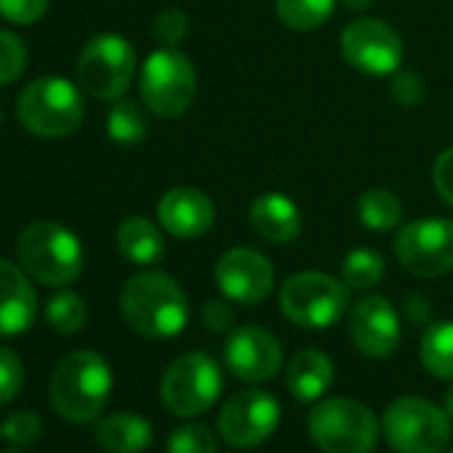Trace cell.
<instances>
[{"label":"cell","mask_w":453,"mask_h":453,"mask_svg":"<svg viewBox=\"0 0 453 453\" xmlns=\"http://www.w3.org/2000/svg\"><path fill=\"white\" fill-rule=\"evenodd\" d=\"M280 403L265 389L233 395L219 413V434L233 448H254L270 440L280 424Z\"/></svg>","instance_id":"13"},{"label":"cell","mask_w":453,"mask_h":453,"mask_svg":"<svg viewBox=\"0 0 453 453\" xmlns=\"http://www.w3.org/2000/svg\"><path fill=\"white\" fill-rule=\"evenodd\" d=\"M432 181H434V189L442 197V203H448L453 208V147H448L437 155L434 168H432Z\"/></svg>","instance_id":"36"},{"label":"cell","mask_w":453,"mask_h":453,"mask_svg":"<svg viewBox=\"0 0 453 453\" xmlns=\"http://www.w3.org/2000/svg\"><path fill=\"white\" fill-rule=\"evenodd\" d=\"M403 315L408 318V323L413 326H426L432 320V304L426 296L421 294H408L403 299Z\"/></svg>","instance_id":"38"},{"label":"cell","mask_w":453,"mask_h":453,"mask_svg":"<svg viewBox=\"0 0 453 453\" xmlns=\"http://www.w3.org/2000/svg\"><path fill=\"white\" fill-rule=\"evenodd\" d=\"M152 424L139 413H112L96 424V442L107 453H142L152 442Z\"/></svg>","instance_id":"21"},{"label":"cell","mask_w":453,"mask_h":453,"mask_svg":"<svg viewBox=\"0 0 453 453\" xmlns=\"http://www.w3.org/2000/svg\"><path fill=\"white\" fill-rule=\"evenodd\" d=\"M0 434L4 440L14 442V445H35L43 434V418L33 411H14L12 416H6L4 426H0Z\"/></svg>","instance_id":"30"},{"label":"cell","mask_w":453,"mask_h":453,"mask_svg":"<svg viewBox=\"0 0 453 453\" xmlns=\"http://www.w3.org/2000/svg\"><path fill=\"white\" fill-rule=\"evenodd\" d=\"M107 134L118 144H139L147 136L144 112L134 102H118L107 115Z\"/></svg>","instance_id":"28"},{"label":"cell","mask_w":453,"mask_h":453,"mask_svg":"<svg viewBox=\"0 0 453 453\" xmlns=\"http://www.w3.org/2000/svg\"><path fill=\"white\" fill-rule=\"evenodd\" d=\"M38 312V296L30 275L17 265L0 259V339L22 336Z\"/></svg>","instance_id":"18"},{"label":"cell","mask_w":453,"mask_h":453,"mask_svg":"<svg viewBox=\"0 0 453 453\" xmlns=\"http://www.w3.org/2000/svg\"><path fill=\"white\" fill-rule=\"evenodd\" d=\"M19 120L46 139L70 136L83 123V96L65 78H38L19 96Z\"/></svg>","instance_id":"7"},{"label":"cell","mask_w":453,"mask_h":453,"mask_svg":"<svg viewBox=\"0 0 453 453\" xmlns=\"http://www.w3.org/2000/svg\"><path fill=\"white\" fill-rule=\"evenodd\" d=\"M339 43L349 67L371 78H387L403 67V38L381 19H355L344 27Z\"/></svg>","instance_id":"12"},{"label":"cell","mask_w":453,"mask_h":453,"mask_svg":"<svg viewBox=\"0 0 453 453\" xmlns=\"http://www.w3.org/2000/svg\"><path fill=\"white\" fill-rule=\"evenodd\" d=\"M286 384L299 403H318L334 384V363L320 349H299L286 365Z\"/></svg>","instance_id":"20"},{"label":"cell","mask_w":453,"mask_h":453,"mask_svg":"<svg viewBox=\"0 0 453 453\" xmlns=\"http://www.w3.org/2000/svg\"><path fill=\"white\" fill-rule=\"evenodd\" d=\"M219 395H221V371L216 360L205 352H187L176 357L160 379L163 405L181 418L205 413Z\"/></svg>","instance_id":"10"},{"label":"cell","mask_w":453,"mask_h":453,"mask_svg":"<svg viewBox=\"0 0 453 453\" xmlns=\"http://www.w3.org/2000/svg\"><path fill=\"white\" fill-rule=\"evenodd\" d=\"M6 453H19V450H6Z\"/></svg>","instance_id":"41"},{"label":"cell","mask_w":453,"mask_h":453,"mask_svg":"<svg viewBox=\"0 0 453 453\" xmlns=\"http://www.w3.org/2000/svg\"><path fill=\"white\" fill-rule=\"evenodd\" d=\"M357 221L373 233H389L403 221V205L389 189H365L357 200Z\"/></svg>","instance_id":"23"},{"label":"cell","mask_w":453,"mask_h":453,"mask_svg":"<svg viewBox=\"0 0 453 453\" xmlns=\"http://www.w3.org/2000/svg\"><path fill=\"white\" fill-rule=\"evenodd\" d=\"M349 336L368 357H389L400 344V315L387 296H363L349 312Z\"/></svg>","instance_id":"16"},{"label":"cell","mask_w":453,"mask_h":453,"mask_svg":"<svg viewBox=\"0 0 453 453\" xmlns=\"http://www.w3.org/2000/svg\"><path fill=\"white\" fill-rule=\"evenodd\" d=\"M136 73V54L120 35L104 33L91 38L78 57V83L102 102L120 99Z\"/></svg>","instance_id":"9"},{"label":"cell","mask_w":453,"mask_h":453,"mask_svg":"<svg viewBox=\"0 0 453 453\" xmlns=\"http://www.w3.org/2000/svg\"><path fill=\"white\" fill-rule=\"evenodd\" d=\"M392 99L400 107H416L424 99V83L413 70H397L392 75V88H389Z\"/></svg>","instance_id":"35"},{"label":"cell","mask_w":453,"mask_h":453,"mask_svg":"<svg viewBox=\"0 0 453 453\" xmlns=\"http://www.w3.org/2000/svg\"><path fill=\"white\" fill-rule=\"evenodd\" d=\"M445 411H448V416L453 418V384H450L448 392H445Z\"/></svg>","instance_id":"40"},{"label":"cell","mask_w":453,"mask_h":453,"mask_svg":"<svg viewBox=\"0 0 453 453\" xmlns=\"http://www.w3.org/2000/svg\"><path fill=\"white\" fill-rule=\"evenodd\" d=\"M112 392V368L99 352H70L51 376L49 397L54 411L70 424H91L104 411Z\"/></svg>","instance_id":"2"},{"label":"cell","mask_w":453,"mask_h":453,"mask_svg":"<svg viewBox=\"0 0 453 453\" xmlns=\"http://www.w3.org/2000/svg\"><path fill=\"white\" fill-rule=\"evenodd\" d=\"M0 118H4V112H0Z\"/></svg>","instance_id":"42"},{"label":"cell","mask_w":453,"mask_h":453,"mask_svg":"<svg viewBox=\"0 0 453 453\" xmlns=\"http://www.w3.org/2000/svg\"><path fill=\"white\" fill-rule=\"evenodd\" d=\"M421 363L434 379H453V320L432 323L421 336Z\"/></svg>","instance_id":"24"},{"label":"cell","mask_w":453,"mask_h":453,"mask_svg":"<svg viewBox=\"0 0 453 453\" xmlns=\"http://www.w3.org/2000/svg\"><path fill=\"white\" fill-rule=\"evenodd\" d=\"M152 33L163 46L176 49L189 33V19H187V14L181 9H165V12L157 14V19L152 25Z\"/></svg>","instance_id":"33"},{"label":"cell","mask_w":453,"mask_h":453,"mask_svg":"<svg viewBox=\"0 0 453 453\" xmlns=\"http://www.w3.org/2000/svg\"><path fill=\"white\" fill-rule=\"evenodd\" d=\"M27 65V49L25 43L9 33V30H0V86H9L14 83Z\"/></svg>","instance_id":"31"},{"label":"cell","mask_w":453,"mask_h":453,"mask_svg":"<svg viewBox=\"0 0 453 453\" xmlns=\"http://www.w3.org/2000/svg\"><path fill=\"white\" fill-rule=\"evenodd\" d=\"M46 320L57 334H65V336L78 334L88 320L86 302L73 291H62V294L51 296V302L46 307Z\"/></svg>","instance_id":"27"},{"label":"cell","mask_w":453,"mask_h":453,"mask_svg":"<svg viewBox=\"0 0 453 453\" xmlns=\"http://www.w3.org/2000/svg\"><path fill=\"white\" fill-rule=\"evenodd\" d=\"M200 315H203L205 328H211L216 334H230L235 328V312H233L230 304L221 302V299H208L203 304V312Z\"/></svg>","instance_id":"37"},{"label":"cell","mask_w":453,"mask_h":453,"mask_svg":"<svg viewBox=\"0 0 453 453\" xmlns=\"http://www.w3.org/2000/svg\"><path fill=\"white\" fill-rule=\"evenodd\" d=\"M395 257L416 278H440L453 270V221L426 216L408 221L395 238Z\"/></svg>","instance_id":"11"},{"label":"cell","mask_w":453,"mask_h":453,"mask_svg":"<svg viewBox=\"0 0 453 453\" xmlns=\"http://www.w3.org/2000/svg\"><path fill=\"white\" fill-rule=\"evenodd\" d=\"M49 0H0V17L14 25H35L43 19Z\"/></svg>","instance_id":"34"},{"label":"cell","mask_w":453,"mask_h":453,"mask_svg":"<svg viewBox=\"0 0 453 453\" xmlns=\"http://www.w3.org/2000/svg\"><path fill=\"white\" fill-rule=\"evenodd\" d=\"M224 363L243 381H270L283 365V347L267 328L241 326L226 336Z\"/></svg>","instance_id":"15"},{"label":"cell","mask_w":453,"mask_h":453,"mask_svg":"<svg viewBox=\"0 0 453 453\" xmlns=\"http://www.w3.org/2000/svg\"><path fill=\"white\" fill-rule=\"evenodd\" d=\"M123 320L147 339H173L187 328L189 304L181 286L157 270L134 275L120 291Z\"/></svg>","instance_id":"1"},{"label":"cell","mask_w":453,"mask_h":453,"mask_svg":"<svg viewBox=\"0 0 453 453\" xmlns=\"http://www.w3.org/2000/svg\"><path fill=\"white\" fill-rule=\"evenodd\" d=\"M157 219L168 235L179 241H197L213 226L216 208L205 192L195 187H173L160 197Z\"/></svg>","instance_id":"17"},{"label":"cell","mask_w":453,"mask_h":453,"mask_svg":"<svg viewBox=\"0 0 453 453\" xmlns=\"http://www.w3.org/2000/svg\"><path fill=\"white\" fill-rule=\"evenodd\" d=\"M349 307V288L326 273H296L280 288V310L299 328H331Z\"/></svg>","instance_id":"6"},{"label":"cell","mask_w":453,"mask_h":453,"mask_svg":"<svg viewBox=\"0 0 453 453\" xmlns=\"http://www.w3.org/2000/svg\"><path fill=\"white\" fill-rule=\"evenodd\" d=\"M118 251L139 267H152L165 254V241L157 226L144 216H128L118 226Z\"/></svg>","instance_id":"22"},{"label":"cell","mask_w":453,"mask_h":453,"mask_svg":"<svg viewBox=\"0 0 453 453\" xmlns=\"http://www.w3.org/2000/svg\"><path fill=\"white\" fill-rule=\"evenodd\" d=\"M22 270L43 286H67L83 273V246L67 226L57 221H35L17 246Z\"/></svg>","instance_id":"3"},{"label":"cell","mask_w":453,"mask_h":453,"mask_svg":"<svg viewBox=\"0 0 453 453\" xmlns=\"http://www.w3.org/2000/svg\"><path fill=\"white\" fill-rule=\"evenodd\" d=\"M165 453H216V437L203 424H181L168 434Z\"/></svg>","instance_id":"29"},{"label":"cell","mask_w":453,"mask_h":453,"mask_svg":"<svg viewBox=\"0 0 453 453\" xmlns=\"http://www.w3.org/2000/svg\"><path fill=\"white\" fill-rule=\"evenodd\" d=\"M22 379H25V368L19 355L9 347H0V405L12 403L19 395Z\"/></svg>","instance_id":"32"},{"label":"cell","mask_w":453,"mask_h":453,"mask_svg":"<svg viewBox=\"0 0 453 453\" xmlns=\"http://www.w3.org/2000/svg\"><path fill=\"white\" fill-rule=\"evenodd\" d=\"M384 434L397 453H442L453 437L450 416L434 403L405 395L384 411Z\"/></svg>","instance_id":"5"},{"label":"cell","mask_w":453,"mask_h":453,"mask_svg":"<svg viewBox=\"0 0 453 453\" xmlns=\"http://www.w3.org/2000/svg\"><path fill=\"white\" fill-rule=\"evenodd\" d=\"M384 270V257L376 249H352L342 262V280L352 291H368L381 283Z\"/></svg>","instance_id":"26"},{"label":"cell","mask_w":453,"mask_h":453,"mask_svg":"<svg viewBox=\"0 0 453 453\" xmlns=\"http://www.w3.org/2000/svg\"><path fill=\"white\" fill-rule=\"evenodd\" d=\"M249 219L267 243H294L302 233V211L283 192H262L251 203Z\"/></svg>","instance_id":"19"},{"label":"cell","mask_w":453,"mask_h":453,"mask_svg":"<svg viewBox=\"0 0 453 453\" xmlns=\"http://www.w3.org/2000/svg\"><path fill=\"white\" fill-rule=\"evenodd\" d=\"M213 280L224 299L254 307L273 294L275 270L270 259L254 249H230L219 257L213 267Z\"/></svg>","instance_id":"14"},{"label":"cell","mask_w":453,"mask_h":453,"mask_svg":"<svg viewBox=\"0 0 453 453\" xmlns=\"http://www.w3.org/2000/svg\"><path fill=\"white\" fill-rule=\"evenodd\" d=\"M339 0H275L278 19L296 33H310L323 27Z\"/></svg>","instance_id":"25"},{"label":"cell","mask_w":453,"mask_h":453,"mask_svg":"<svg viewBox=\"0 0 453 453\" xmlns=\"http://www.w3.org/2000/svg\"><path fill=\"white\" fill-rule=\"evenodd\" d=\"M197 94V73L179 49L163 46L142 67V99L157 118H179Z\"/></svg>","instance_id":"8"},{"label":"cell","mask_w":453,"mask_h":453,"mask_svg":"<svg viewBox=\"0 0 453 453\" xmlns=\"http://www.w3.org/2000/svg\"><path fill=\"white\" fill-rule=\"evenodd\" d=\"M310 437L323 453H371L379 442V421L352 397H328L310 413Z\"/></svg>","instance_id":"4"},{"label":"cell","mask_w":453,"mask_h":453,"mask_svg":"<svg viewBox=\"0 0 453 453\" xmlns=\"http://www.w3.org/2000/svg\"><path fill=\"white\" fill-rule=\"evenodd\" d=\"M450 453H453V450H450Z\"/></svg>","instance_id":"43"},{"label":"cell","mask_w":453,"mask_h":453,"mask_svg":"<svg viewBox=\"0 0 453 453\" xmlns=\"http://www.w3.org/2000/svg\"><path fill=\"white\" fill-rule=\"evenodd\" d=\"M344 4V9H349V12H365V9H371L376 0H342Z\"/></svg>","instance_id":"39"}]
</instances>
